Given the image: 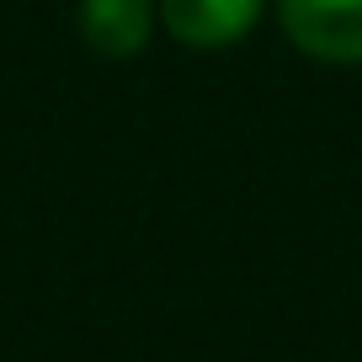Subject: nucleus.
I'll list each match as a JSON object with an SVG mask.
<instances>
[{"label":"nucleus","mask_w":362,"mask_h":362,"mask_svg":"<svg viewBox=\"0 0 362 362\" xmlns=\"http://www.w3.org/2000/svg\"><path fill=\"white\" fill-rule=\"evenodd\" d=\"M283 37L330 69L362 64V0H272Z\"/></svg>","instance_id":"1"},{"label":"nucleus","mask_w":362,"mask_h":362,"mask_svg":"<svg viewBox=\"0 0 362 362\" xmlns=\"http://www.w3.org/2000/svg\"><path fill=\"white\" fill-rule=\"evenodd\" d=\"M160 6V33L181 48L218 54V48L245 43L272 11V0H155Z\"/></svg>","instance_id":"2"},{"label":"nucleus","mask_w":362,"mask_h":362,"mask_svg":"<svg viewBox=\"0 0 362 362\" xmlns=\"http://www.w3.org/2000/svg\"><path fill=\"white\" fill-rule=\"evenodd\" d=\"M160 27L155 0H80L75 6V33L96 59H134L149 48Z\"/></svg>","instance_id":"3"}]
</instances>
